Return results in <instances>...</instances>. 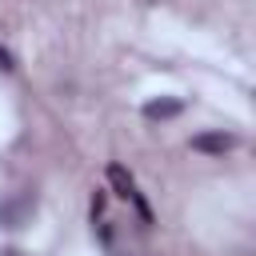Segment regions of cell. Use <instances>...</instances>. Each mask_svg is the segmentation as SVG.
Segmentation results:
<instances>
[{"instance_id":"obj_1","label":"cell","mask_w":256,"mask_h":256,"mask_svg":"<svg viewBox=\"0 0 256 256\" xmlns=\"http://www.w3.org/2000/svg\"><path fill=\"white\" fill-rule=\"evenodd\" d=\"M32 208H36V200H32V196L4 200V204H0V224H4V228H20V224L32 216Z\"/></svg>"},{"instance_id":"obj_2","label":"cell","mask_w":256,"mask_h":256,"mask_svg":"<svg viewBox=\"0 0 256 256\" xmlns=\"http://www.w3.org/2000/svg\"><path fill=\"white\" fill-rule=\"evenodd\" d=\"M108 184L116 188V196H128V200H136V204H140V212L148 216V208H144V200H140V192H136V180H132V172H128V168L112 164V168H108Z\"/></svg>"},{"instance_id":"obj_3","label":"cell","mask_w":256,"mask_h":256,"mask_svg":"<svg viewBox=\"0 0 256 256\" xmlns=\"http://www.w3.org/2000/svg\"><path fill=\"white\" fill-rule=\"evenodd\" d=\"M232 144H236V136H228V132H200V136H192L196 152H228Z\"/></svg>"},{"instance_id":"obj_4","label":"cell","mask_w":256,"mask_h":256,"mask_svg":"<svg viewBox=\"0 0 256 256\" xmlns=\"http://www.w3.org/2000/svg\"><path fill=\"white\" fill-rule=\"evenodd\" d=\"M180 112V100H148L144 104V116L148 120H168V116H176Z\"/></svg>"},{"instance_id":"obj_5","label":"cell","mask_w":256,"mask_h":256,"mask_svg":"<svg viewBox=\"0 0 256 256\" xmlns=\"http://www.w3.org/2000/svg\"><path fill=\"white\" fill-rule=\"evenodd\" d=\"M0 68H4V72H8V68H12V56H8V52H4V48H0Z\"/></svg>"},{"instance_id":"obj_6","label":"cell","mask_w":256,"mask_h":256,"mask_svg":"<svg viewBox=\"0 0 256 256\" xmlns=\"http://www.w3.org/2000/svg\"><path fill=\"white\" fill-rule=\"evenodd\" d=\"M0 256H20V252H0Z\"/></svg>"}]
</instances>
